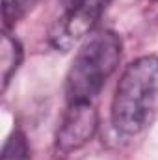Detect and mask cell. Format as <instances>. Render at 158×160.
<instances>
[{"label":"cell","mask_w":158,"mask_h":160,"mask_svg":"<svg viewBox=\"0 0 158 160\" xmlns=\"http://www.w3.org/2000/svg\"><path fill=\"white\" fill-rule=\"evenodd\" d=\"M158 110V56H141L123 71L112 101V125L119 134L143 130Z\"/></svg>","instance_id":"6da1fadb"},{"label":"cell","mask_w":158,"mask_h":160,"mask_svg":"<svg viewBox=\"0 0 158 160\" xmlns=\"http://www.w3.org/2000/svg\"><path fill=\"white\" fill-rule=\"evenodd\" d=\"M121 52V38L112 30H99L87 36L65 77L67 102H93L106 80L116 73Z\"/></svg>","instance_id":"7a4b0ae2"},{"label":"cell","mask_w":158,"mask_h":160,"mask_svg":"<svg viewBox=\"0 0 158 160\" xmlns=\"http://www.w3.org/2000/svg\"><path fill=\"white\" fill-rule=\"evenodd\" d=\"M108 4L110 0H62L63 13L50 26V45L63 52L69 50L93 30Z\"/></svg>","instance_id":"3957f363"},{"label":"cell","mask_w":158,"mask_h":160,"mask_svg":"<svg viewBox=\"0 0 158 160\" xmlns=\"http://www.w3.org/2000/svg\"><path fill=\"white\" fill-rule=\"evenodd\" d=\"M99 125L93 102H73L60 121L56 132V147L62 153H71L84 147L95 134Z\"/></svg>","instance_id":"277c9868"},{"label":"cell","mask_w":158,"mask_h":160,"mask_svg":"<svg viewBox=\"0 0 158 160\" xmlns=\"http://www.w3.org/2000/svg\"><path fill=\"white\" fill-rule=\"evenodd\" d=\"M22 62V47L7 30H4L0 45V71H2V89L7 88L11 77Z\"/></svg>","instance_id":"5b68a950"},{"label":"cell","mask_w":158,"mask_h":160,"mask_svg":"<svg viewBox=\"0 0 158 160\" xmlns=\"http://www.w3.org/2000/svg\"><path fill=\"white\" fill-rule=\"evenodd\" d=\"M36 0H2V19H4V30L11 28L15 22H19L32 8Z\"/></svg>","instance_id":"8992f818"},{"label":"cell","mask_w":158,"mask_h":160,"mask_svg":"<svg viewBox=\"0 0 158 160\" xmlns=\"http://www.w3.org/2000/svg\"><path fill=\"white\" fill-rule=\"evenodd\" d=\"M2 160H30V145L21 130L11 132L7 138L2 151Z\"/></svg>","instance_id":"52a82bcc"}]
</instances>
